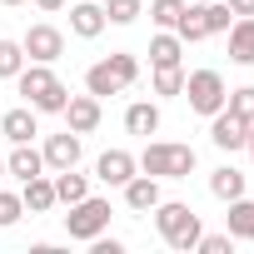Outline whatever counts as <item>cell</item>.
I'll list each match as a JSON object with an SVG mask.
<instances>
[{
    "mask_svg": "<svg viewBox=\"0 0 254 254\" xmlns=\"http://www.w3.org/2000/svg\"><path fill=\"white\" fill-rule=\"evenodd\" d=\"M244 150H249V160H254V125H249V140H244Z\"/></svg>",
    "mask_w": 254,
    "mask_h": 254,
    "instance_id": "obj_37",
    "label": "cell"
},
{
    "mask_svg": "<svg viewBox=\"0 0 254 254\" xmlns=\"http://www.w3.org/2000/svg\"><path fill=\"white\" fill-rule=\"evenodd\" d=\"M25 70V50H20V40H0V80H15Z\"/></svg>",
    "mask_w": 254,
    "mask_h": 254,
    "instance_id": "obj_27",
    "label": "cell"
},
{
    "mask_svg": "<svg viewBox=\"0 0 254 254\" xmlns=\"http://www.w3.org/2000/svg\"><path fill=\"white\" fill-rule=\"evenodd\" d=\"M0 5H25V0H0Z\"/></svg>",
    "mask_w": 254,
    "mask_h": 254,
    "instance_id": "obj_38",
    "label": "cell"
},
{
    "mask_svg": "<svg viewBox=\"0 0 254 254\" xmlns=\"http://www.w3.org/2000/svg\"><path fill=\"white\" fill-rule=\"evenodd\" d=\"M5 175H15V180L25 185V180H35V175H45V155H40L35 145H15V150L5 155Z\"/></svg>",
    "mask_w": 254,
    "mask_h": 254,
    "instance_id": "obj_17",
    "label": "cell"
},
{
    "mask_svg": "<svg viewBox=\"0 0 254 254\" xmlns=\"http://www.w3.org/2000/svg\"><path fill=\"white\" fill-rule=\"evenodd\" d=\"M224 5H229L234 15H254V0H224Z\"/></svg>",
    "mask_w": 254,
    "mask_h": 254,
    "instance_id": "obj_35",
    "label": "cell"
},
{
    "mask_svg": "<svg viewBox=\"0 0 254 254\" xmlns=\"http://www.w3.org/2000/svg\"><path fill=\"white\" fill-rule=\"evenodd\" d=\"M130 175H140V165H135V155H130V150H105V155L95 160V180H100V185H110V190H120Z\"/></svg>",
    "mask_w": 254,
    "mask_h": 254,
    "instance_id": "obj_8",
    "label": "cell"
},
{
    "mask_svg": "<svg viewBox=\"0 0 254 254\" xmlns=\"http://www.w3.org/2000/svg\"><path fill=\"white\" fill-rule=\"evenodd\" d=\"M175 35H180L185 45H199V40H209V30H204V15H199V5H185V15L175 20Z\"/></svg>",
    "mask_w": 254,
    "mask_h": 254,
    "instance_id": "obj_23",
    "label": "cell"
},
{
    "mask_svg": "<svg viewBox=\"0 0 254 254\" xmlns=\"http://www.w3.org/2000/svg\"><path fill=\"white\" fill-rule=\"evenodd\" d=\"M199 15H204V30L209 35H224L234 25V10L224 5V0H199Z\"/></svg>",
    "mask_w": 254,
    "mask_h": 254,
    "instance_id": "obj_24",
    "label": "cell"
},
{
    "mask_svg": "<svg viewBox=\"0 0 254 254\" xmlns=\"http://www.w3.org/2000/svg\"><path fill=\"white\" fill-rule=\"evenodd\" d=\"M199 254H229L234 249V234L224 229V234H199V244H194Z\"/></svg>",
    "mask_w": 254,
    "mask_h": 254,
    "instance_id": "obj_33",
    "label": "cell"
},
{
    "mask_svg": "<svg viewBox=\"0 0 254 254\" xmlns=\"http://www.w3.org/2000/svg\"><path fill=\"white\" fill-rule=\"evenodd\" d=\"M90 249H95V254H125V239H110V234H95V239H90Z\"/></svg>",
    "mask_w": 254,
    "mask_h": 254,
    "instance_id": "obj_34",
    "label": "cell"
},
{
    "mask_svg": "<svg viewBox=\"0 0 254 254\" xmlns=\"http://www.w3.org/2000/svg\"><path fill=\"white\" fill-rule=\"evenodd\" d=\"M185 15V0H150V20L160 30H175V20Z\"/></svg>",
    "mask_w": 254,
    "mask_h": 254,
    "instance_id": "obj_30",
    "label": "cell"
},
{
    "mask_svg": "<svg viewBox=\"0 0 254 254\" xmlns=\"http://www.w3.org/2000/svg\"><path fill=\"white\" fill-rule=\"evenodd\" d=\"M135 165H140V175H155V180H190L194 165H199V155H194V145L150 140V145L135 155Z\"/></svg>",
    "mask_w": 254,
    "mask_h": 254,
    "instance_id": "obj_1",
    "label": "cell"
},
{
    "mask_svg": "<svg viewBox=\"0 0 254 254\" xmlns=\"http://www.w3.org/2000/svg\"><path fill=\"white\" fill-rule=\"evenodd\" d=\"M0 135L10 145H30L40 135V120H35V105H20V110H0Z\"/></svg>",
    "mask_w": 254,
    "mask_h": 254,
    "instance_id": "obj_9",
    "label": "cell"
},
{
    "mask_svg": "<svg viewBox=\"0 0 254 254\" xmlns=\"http://www.w3.org/2000/svg\"><path fill=\"white\" fill-rule=\"evenodd\" d=\"M20 204H25L30 214H50V209H55V180H50V175H35V180H25V190H20Z\"/></svg>",
    "mask_w": 254,
    "mask_h": 254,
    "instance_id": "obj_18",
    "label": "cell"
},
{
    "mask_svg": "<svg viewBox=\"0 0 254 254\" xmlns=\"http://www.w3.org/2000/svg\"><path fill=\"white\" fill-rule=\"evenodd\" d=\"M145 10V0H105V20L110 25H135Z\"/></svg>",
    "mask_w": 254,
    "mask_h": 254,
    "instance_id": "obj_26",
    "label": "cell"
},
{
    "mask_svg": "<svg viewBox=\"0 0 254 254\" xmlns=\"http://www.w3.org/2000/svg\"><path fill=\"white\" fill-rule=\"evenodd\" d=\"M209 140H214V150L234 155V150H244V140H249V125H244L234 110H219V115H209Z\"/></svg>",
    "mask_w": 254,
    "mask_h": 254,
    "instance_id": "obj_6",
    "label": "cell"
},
{
    "mask_svg": "<svg viewBox=\"0 0 254 254\" xmlns=\"http://www.w3.org/2000/svg\"><path fill=\"white\" fill-rule=\"evenodd\" d=\"M120 190H125V204H130L135 214H150V209H155V204L165 199V194H160V180H155V175H130V180H125Z\"/></svg>",
    "mask_w": 254,
    "mask_h": 254,
    "instance_id": "obj_11",
    "label": "cell"
},
{
    "mask_svg": "<svg viewBox=\"0 0 254 254\" xmlns=\"http://www.w3.org/2000/svg\"><path fill=\"white\" fill-rule=\"evenodd\" d=\"M110 229V199H100V194H85V199H75L70 204V214H65V234L70 239H95V234H105Z\"/></svg>",
    "mask_w": 254,
    "mask_h": 254,
    "instance_id": "obj_4",
    "label": "cell"
},
{
    "mask_svg": "<svg viewBox=\"0 0 254 254\" xmlns=\"http://www.w3.org/2000/svg\"><path fill=\"white\" fill-rule=\"evenodd\" d=\"M50 85H55V70H50V65H40V60H30V65L15 75V90L25 95V105H40V100L50 95Z\"/></svg>",
    "mask_w": 254,
    "mask_h": 254,
    "instance_id": "obj_12",
    "label": "cell"
},
{
    "mask_svg": "<svg viewBox=\"0 0 254 254\" xmlns=\"http://www.w3.org/2000/svg\"><path fill=\"white\" fill-rule=\"evenodd\" d=\"M180 90H185V65H155V95L170 100Z\"/></svg>",
    "mask_w": 254,
    "mask_h": 254,
    "instance_id": "obj_25",
    "label": "cell"
},
{
    "mask_svg": "<svg viewBox=\"0 0 254 254\" xmlns=\"http://www.w3.org/2000/svg\"><path fill=\"white\" fill-rule=\"evenodd\" d=\"M224 35H229V60L234 65H254V15H234V25Z\"/></svg>",
    "mask_w": 254,
    "mask_h": 254,
    "instance_id": "obj_15",
    "label": "cell"
},
{
    "mask_svg": "<svg viewBox=\"0 0 254 254\" xmlns=\"http://www.w3.org/2000/svg\"><path fill=\"white\" fill-rule=\"evenodd\" d=\"M100 120H105V110H100V95H70V105H65V125L75 135H90V130H100Z\"/></svg>",
    "mask_w": 254,
    "mask_h": 254,
    "instance_id": "obj_7",
    "label": "cell"
},
{
    "mask_svg": "<svg viewBox=\"0 0 254 254\" xmlns=\"http://www.w3.org/2000/svg\"><path fill=\"white\" fill-rule=\"evenodd\" d=\"M45 170H75L80 165V135L65 130V135H45Z\"/></svg>",
    "mask_w": 254,
    "mask_h": 254,
    "instance_id": "obj_10",
    "label": "cell"
},
{
    "mask_svg": "<svg viewBox=\"0 0 254 254\" xmlns=\"http://www.w3.org/2000/svg\"><path fill=\"white\" fill-rule=\"evenodd\" d=\"M224 229L234 234V244H254V199H249V194L229 199V214H224Z\"/></svg>",
    "mask_w": 254,
    "mask_h": 254,
    "instance_id": "obj_14",
    "label": "cell"
},
{
    "mask_svg": "<svg viewBox=\"0 0 254 254\" xmlns=\"http://www.w3.org/2000/svg\"><path fill=\"white\" fill-rule=\"evenodd\" d=\"M105 60H110V70L120 75V85H125V90H130V85L140 80V60H135L130 50H115V55H105Z\"/></svg>",
    "mask_w": 254,
    "mask_h": 254,
    "instance_id": "obj_29",
    "label": "cell"
},
{
    "mask_svg": "<svg viewBox=\"0 0 254 254\" xmlns=\"http://www.w3.org/2000/svg\"><path fill=\"white\" fill-rule=\"evenodd\" d=\"M150 214H155V229H160V239H165L170 249H194L199 234H204V229H199V214H194L190 204H180V199H160Z\"/></svg>",
    "mask_w": 254,
    "mask_h": 254,
    "instance_id": "obj_2",
    "label": "cell"
},
{
    "mask_svg": "<svg viewBox=\"0 0 254 254\" xmlns=\"http://www.w3.org/2000/svg\"><path fill=\"white\" fill-rule=\"evenodd\" d=\"M90 194V180L75 175V170H55V204H75Z\"/></svg>",
    "mask_w": 254,
    "mask_h": 254,
    "instance_id": "obj_22",
    "label": "cell"
},
{
    "mask_svg": "<svg viewBox=\"0 0 254 254\" xmlns=\"http://www.w3.org/2000/svg\"><path fill=\"white\" fill-rule=\"evenodd\" d=\"M125 130L140 135V140L160 135V105H155V100H135L130 110H125Z\"/></svg>",
    "mask_w": 254,
    "mask_h": 254,
    "instance_id": "obj_16",
    "label": "cell"
},
{
    "mask_svg": "<svg viewBox=\"0 0 254 254\" xmlns=\"http://www.w3.org/2000/svg\"><path fill=\"white\" fill-rule=\"evenodd\" d=\"M0 180H5V155H0Z\"/></svg>",
    "mask_w": 254,
    "mask_h": 254,
    "instance_id": "obj_39",
    "label": "cell"
},
{
    "mask_svg": "<svg viewBox=\"0 0 254 254\" xmlns=\"http://www.w3.org/2000/svg\"><path fill=\"white\" fill-rule=\"evenodd\" d=\"M224 110H234L244 125H254V85H239V90H229V95H224Z\"/></svg>",
    "mask_w": 254,
    "mask_h": 254,
    "instance_id": "obj_28",
    "label": "cell"
},
{
    "mask_svg": "<svg viewBox=\"0 0 254 254\" xmlns=\"http://www.w3.org/2000/svg\"><path fill=\"white\" fill-rule=\"evenodd\" d=\"M65 105H70V90H65L60 80H55V85H50V95H45V100L35 105V115H65Z\"/></svg>",
    "mask_w": 254,
    "mask_h": 254,
    "instance_id": "obj_31",
    "label": "cell"
},
{
    "mask_svg": "<svg viewBox=\"0 0 254 254\" xmlns=\"http://www.w3.org/2000/svg\"><path fill=\"white\" fill-rule=\"evenodd\" d=\"M180 95L190 100V110H194V115H219V110H224L229 85H224V75H219V70H190Z\"/></svg>",
    "mask_w": 254,
    "mask_h": 254,
    "instance_id": "obj_3",
    "label": "cell"
},
{
    "mask_svg": "<svg viewBox=\"0 0 254 254\" xmlns=\"http://www.w3.org/2000/svg\"><path fill=\"white\" fill-rule=\"evenodd\" d=\"M35 5H40L45 15H55V10H65V0H35Z\"/></svg>",
    "mask_w": 254,
    "mask_h": 254,
    "instance_id": "obj_36",
    "label": "cell"
},
{
    "mask_svg": "<svg viewBox=\"0 0 254 254\" xmlns=\"http://www.w3.org/2000/svg\"><path fill=\"white\" fill-rule=\"evenodd\" d=\"M85 90H90V95H100V100H105V95H120V90H125V85H120V75H115V70H110V60H95V65H90V70H85Z\"/></svg>",
    "mask_w": 254,
    "mask_h": 254,
    "instance_id": "obj_20",
    "label": "cell"
},
{
    "mask_svg": "<svg viewBox=\"0 0 254 254\" xmlns=\"http://www.w3.org/2000/svg\"><path fill=\"white\" fill-rule=\"evenodd\" d=\"M20 214H25L20 194H10V190H0V229H10V224H20Z\"/></svg>",
    "mask_w": 254,
    "mask_h": 254,
    "instance_id": "obj_32",
    "label": "cell"
},
{
    "mask_svg": "<svg viewBox=\"0 0 254 254\" xmlns=\"http://www.w3.org/2000/svg\"><path fill=\"white\" fill-rule=\"evenodd\" d=\"M105 25H110V20H105V5H100V0H80V5H70V30H75L80 40H95Z\"/></svg>",
    "mask_w": 254,
    "mask_h": 254,
    "instance_id": "obj_13",
    "label": "cell"
},
{
    "mask_svg": "<svg viewBox=\"0 0 254 254\" xmlns=\"http://www.w3.org/2000/svg\"><path fill=\"white\" fill-rule=\"evenodd\" d=\"M20 50H25V60H40V65H55L60 55H65V35L50 25V20H40V25H30L25 35H20Z\"/></svg>",
    "mask_w": 254,
    "mask_h": 254,
    "instance_id": "obj_5",
    "label": "cell"
},
{
    "mask_svg": "<svg viewBox=\"0 0 254 254\" xmlns=\"http://www.w3.org/2000/svg\"><path fill=\"white\" fill-rule=\"evenodd\" d=\"M209 194H214V199H224V204H229V199H239V194H244V170L219 165V170L209 175Z\"/></svg>",
    "mask_w": 254,
    "mask_h": 254,
    "instance_id": "obj_19",
    "label": "cell"
},
{
    "mask_svg": "<svg viewBox=\"0 0 254 254\" xmlns=\"http://www.w3.org/2000/svg\"><path fill=\"white\" fill-rule=\"evenodd\" d=\"M180 55H185V40L175 30H160L150 40V65H180Z\"/></svg>",
    "mask_w": 254,
    "mask_h": 254,
    "instance_id": "obj_21",
    "label": "cell"
}]
</instances>
